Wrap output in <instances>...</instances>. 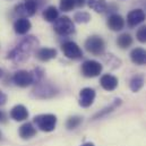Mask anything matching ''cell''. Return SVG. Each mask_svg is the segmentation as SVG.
I'll list each match as a JSON object with an SVG mask.
<instances>
[{
    "label": "cell",
    "mask_w": 146,
    "mask_h": 146,
    "mask_svg": "<svg viewBox=\"0 0 146 146\" xmlns=\"http://www.w3.org/2000/svg\"><path fill=\"white\" fill-rule=\"evenodd\" d=\"M74 1H75V7H78V8L84 7L86 3V0H74Z\"/></svg>",
    "instance_id": "f1b7e54d"
},
{
    "label": "cell",
    "mask_w": 146,
    "mask_h": 146,
    "mask_svg": "<svg viewBox=\"0 0 146 146\" xmlns=\"http://www.w3.org/2000/svg\"><path fill=\"white\" fill-rule=\"evenodd\" d=\"M37 8L38 6L35 0H22V2L15 7V11L22 17L27 18L30 16H33L36 13Z\"/></svg>",
    "instance_id": "5b68a950"
},
{
    "label": "cell",
    "mask_w": 146,
    "mask_h": 146,
    "mask_svg": "<svg viewBox=\"0 0 146 146\" xmlns=\"http://www.w3.org/2000/svg\"><path fill=\"white\" fill-rule=\"evenodd\" d=\"M33 122L35 123V126L40 130L50 133V131L54 130V128L57 126V117L51 113L38 114L36 117H34Z\"/></svg>",
    "instance_id": "7a4b0ae2"
},
{
    "label": "cell",
    "mask_w": 146,
    "mask_h": 146,
    "mask_svg": "<svg viewBox=\"0 0 146 146\" xmlns=\"http://www.w3.org/2000/svg\"><path fill=\"white\" fill-rule=\"evenodd\" d=\"M2 76H3V70H2L1 68H0V78H1Z\"/></svg>",
    "instance_id": "1f68e13d"
},
{
    "label": "cell",
    "mask_w": 146,
    "mask_h": 146,
    "mask_svg": "<svg viewBox=\"0 0 146 146\" xmlns=\"http://www.w3.org/2000/svg\"><path fill=\"white\" fill-rule=\"evenodd\" d=\"M107 24H108V27L111 31L118 32L125 27V19L119 14H111L108 18Z\"/></svg>",
    "instance_id": "7c38bea8"
},
{
    "label": "cell",
    "mask_w": 146,
    "mask_h": 146,
    "mask_svg": "<svg viewBox=\"0 0 146 146\" xmlns=\"http://www.w3.org/2000/svg\"><path fill=\"white\" fill-rule=\"evenodd\" d=\"M146 15L143 9H134L127 15V23L130 27H135L145 21Z\"/></svg>",
    "instance_id": "8fae6325"
},
{
    "label": "cell",
    "mask_w": 146,
    "mask_h": 146,
    "mask_svg": "<svg viewBox=\"0 0 146 146\" xmlns=\"http://www.w3.org/2000/svg\"><path fill=\"white\" fill-rule=\"evenodd\" d=\"M38 45V40L35 36H26L24 37L8 54L7 58L10 59L11 61L16 62V64H21V62H25L30 56L32 54V52L34 51V49L37 48Z\"/></svg>",
    "instance_id": "6da1fadb"
},
{
    "label": "cell",
    "mask_w": 146,
    "mask_h": 146,
    "mask_svg": "<svg viewBox=\"0 0 146 146\" xmlns=\"http://www.w3.org/2000/svg\"><path fill=\"white\" fill-rule=\"evenodd\" d=\"M100 84L106 91H114L118 86V78L110 74H106L101 77Z\"/></svg>",
    "instance_id": "2e32d148"
},
{
    "label": "cell",
    "mask_w": 146,
    "mask_h": 146,
    "mask_svg": "<svg viewBox=\"0 0 146 146\" xmlns=\"http://www.w3.org/2000/svg\"><path fill=\"white\" fill-rule=\"evenodd\" d=\"M42 16H43L44 21L52 23V22H56L59 18V10L54 6H49L43 10Z\"/></svg>",
    "instance_id": "d6986e66"
},
{
    "label": "cell",
    "mask_w": 146,
    "mask_h": 146,
    "mask_svg": "<svg viewBox=\"0 0 146 146\" xmlns=\"http://www.w3.org/2000/svg\"><path fill=\"white\" fill-rule=\"evenodd\" d=\"M117 44L118 46H120L121 49H127L133 44V37L128 33H123L121 35H119L117 38Z\"/></svg>",
    "instance_id": "7402d4cb"
},
{
    "label": "cell",
    "mask_w": 146,
    "mask_h": 146,
    "mask_svg": "<svg viewBox=\"0 0 146 146\" xmlns=\"http://www.w3.org/2000/svg\"><path fill=\"white\" fill-rule=\"evenodd\" d=\"M7 102V95L0 91V106H3Z\"/></svg>",
    "instance_id": "83f0119b"
},
{
    "label": "cell",
    "mask_w": 146,
    "mask_h": 146,
    "mask_svg": "<svg viewBox=\"0 0 146 146\" xmlns=\"http://www.w3.org/2000/svg\"><path fill=\"white\" fill-rule=\"evenodd\" d=\"M120 103H121V100L120 99H115L111 104H110L109 107H107V108H104V109L102 110L101 112H99L98 114H95V117H94V119H96V118H99V117H102V115H104V114H107L108 112H111V111H113V110L115 109L117 107H119L120 106Z\"/></svg>",
    "instance_id": "cb8c5ba5"
},
{
    "label": "cell",
    "mask_w": 146,
    "mask_h": 146,
    "mask_svg": "<svg viewBox=\"0 0 146 146\" xmlns=\"http://www.w3.org/2000/svg\"><path fill=\"white\" fill-rule=\"evenodd\" d=\"M144 83H145V79H144V76L143 75H135L131 79H130V83H129V87L133 92H138L143 88L144 86Z\"/></svg>",
    "instance_id": "44dd1931"
},
{
    "label": "cell",
    "mask_w": 146,
    "mask_h": 146,
    "mask_svg": "<svg viewBox=\"0 0 146 146\" xmlns=\"http://www.w3.org/2000/svg\"><path fill=\"white\" fill-rule=\"evenodd\" d=\"M1 137H2V134H1V131H0V139H1Z\"/></svg>",
    "instance_id": "d6a6232c"
},
{
    "label": "cell",
    "mask_w": 146,
    "mask_h": 146,
    "mask_svg": "<svg viewBox=\"0 0 146 146\" xmlns=\"http://www.w3.org/2000/svg\"><path fill=\"white\" fill-rule=\"evenodd\" d=\"M59 7H60V10L62 11H66V13L72 11L75 8V1L74 0H60Z\"/></svg>",
    "instance_id": "d4e9b609"
},
{
    "label": "cell",
    "mask_w": 146,
    "mask_h": 146,
    "mask_svg": "<svg viewBox=\"0 0 146 146\" xmlns=\"http://www.w3.org/2000/svg\"><path fill=\"white\" fill-rule=\"evenodd\" d=\"M74 21L78 24H85L91 21V15L86 11H78L74 15Z\"/></svg>",
    "instance_id": "603a6c76"
},
{
    "label": "cell",
    "mask_w": 146,
    "mask_h": 146,
    "mask_svg": "<svg viewBox=\"0 0 146 146\" xmlns=\"http://www.w3.org/2000/svg\"><path fill=\"white\" fill-rule=\"evenodd\" d=\"M32 27V24L31 22L27 19V18H24V17H21L18 18L15 23H14V31L19 34V35H24L26 34Z\"/></svg>",
    "instance_id": "4fadbf2b"
},
{
    "label": "cell",
    "mask_w": 146,
    "mask_h": 146,
    "mask_svg": "<svg viewBox=\"0 0 146 146\" xmlns=\"http://www.w3.org/2000/svg\"><path fill=\"white\" fill-rule=\"evenodd\" d=\"M34 96L37 99H49L56 95L57 91L53 86H51L49 83H37V86L33 91Z\"/></svg>",
    "instance_id": "9c48e42d"
},
{
    "label": "cell",
    "mask_w": 146,
    "mask_h": 146,
    "mask_svg": "<svg viewBox=\"0 0 146 146\" xmlns=\"http://www.w3.org/2000/svg\"><path fill=\"white\" fill-rule=\"evenodd\" d=\"M136 37H137V40H138L139 42L146 43V25L139 27V29L137 30V32H136Z\"/></svg>",
    "instance_id": "4316f807"
},
{
    "label": "cell",
    "mask_w": 146,
    "mask_h": 146,
    "mask_svg": "<svg viewBox=\"0 0 146 146\" xmlns=\"http://www.w3.org/2000/svg\"><path fill=\"white\" fill-rule=\"evenodd\" d=\"M57 57V50L53 48H41L36 51V58L40 61H49Z\"/></svg>",
    "instance_id": "e0dca14e"
},
{
    "label": "cell",
    "mask_w": 146,
    "mask_h": 146,
    "mask_svg": "<svg viewBox=\"0 0 146 146\" xmlns=\"http://www.w3.org/2000/svg\"><path fill=\"white\" fill-rule=\"evenodd\" d=\"M85 49L94 56H101L104 52L106 42L99 35H92L85 41Z\"/></svg>",
    "instance_id": "277c9868"
},
{
    "label": "cell",
    "mask_w": 146,
    "mask_h": 146,
    "mask_svg": "<svg viewBox=\"0 0 146 146\" xmlns=\"http://www.w3.org/2000/svg\"><path fill=\"white\" fill-rule=\"evenodd\" d=\"M102 69H103L102 65L95 60H86L82 65V74L88 78L99 76L102 73Z\"/></svg>",
    "instance_id": "8992f818"
},
{
    "label": "cell",
    "mask_w": 146,
    "mask_h": 146,
    "mask_svg": "<svg viewBox=\"0 0 146 146\" xmlns=\"http://www.w3.org/2000/svg\"><path fill=\"white\" fill-rule=\"evenodd\" d=\"M82 123V118L80 117H70L68 120H67V128L68 129H75L77 128L79 125Z\"/></svg>",
    "instance_id": "484cf974"
},
{
    "label": "cell",
    "mask_w": 146,
    "mask_h": 146,
    "mask_svg": "<svg viewBox=\"0 0 146 146\" xmlns=\"http://www.w3.org/2000/svg\"><path fill=\"white\" fill-rule=\"evenodd\" d=\"M130 59L135 65H146V50L143 48H135L130 52Z\"/></svg>",
    "instance_id": "5bb4252c"
},
{
    "label": "cell",
    "mask_w": 146,
    "mask_h": 146,
    "mask_svg": "<svg viewBox=\"0 0 146 146\" xmlns=\"http://www.w3.org/2000/svg\"><path fill=\"white\" fill-rule=\"evenodd\" d=\"M95 91L91 87H85L79 93V106L83 108H88L93 104L95 100Z\"/></svg>",
    "instance_id": "30bf717a"
},
{
    "label": "cell",
    "mask_w": 146,
    "mask_h": 146,
    "mask_svg": "<svg viewBox=\"0 0 146 146\" xmlns=\"http://www.w3.org/2000/svg\"><path fill=\"white\" fill-rule=\"evenodd\" d=\"M6 114L2 112V111H0V122L2 123V122H6Z\"/></svg>",
    "instance_id": "f546056e"
},
{
    "label": "cell",
    "mask_w": 146,
    "mask_h": 146,
    "mask_svg": "<svg viewBox=\"0 0 146 146\" xmlns=\"http://www.w3.org/2000/svg\"><path fill=\"white\" fill-rule=\"evenodd\" d=\"M35 135H36V129L32 123L26 122L19 127V136L23 139H30Z\"/></svg>",
    "instance_id": "ac0fdd59"
},
{
    "label": "cell",
    "mask_w": 146,
    "mask_h": 146,
    "mask_svg": "<svg viewBox=\"0 0 146 146\" xmlns=\"http://www.w3.org/2000/svg\"><path fill=\"white\" fill-rule=\"evenodd\" d=\"M80 146H94V144L93 143H85V144H83V145Z\"/></svg>",
    "instance_id": "4dcf8cb0"
},
{
    "label": "cell",
    "mask_w": 146,
    "mask_h": 146,
    "mask_svg": "<svg viewBox=\"0 0 146 146\" xmlns=\"http://www.w3.org/2000/svg\"><path fill=\"white\" fill-rule=\"evenodd\" d=\"M88 7L95 13H104L108 9V3L106 0H86Z\"/></svg>",
    "instance_id": "ffe728a7"
},
{
    "label": "cell",
    "mask_w": 146,
    "mask_h": 146,
    "mask_svg": "<svg viewBox=\"0 0 146 146\" xmlns=\"http://www.w3.org/2000/svg\"><path fill=\"white\" fill-rule=\"evenodd\" d=\"M10 117L15 121H24L29 118V111L23 104H18L10 110Z\"/></svg>",
    "instance_id": "9a60e30c"
},
{
    "label": "cell",
    "mask_w": 146,
    "mask_h": 146,
    "mask_svg": "<svg viewBox=\"0 0 146 146\" xmlns=\"http://www.w3.org/2000/svg\"><path fill=\"white\" fill-rule=\"evenodd\" d=\"M13 82L15 83V85L19 87H27L34 83V78L32 73L27 70H18L14 74Z\"/></svg>",
    "instance_id": "ba28073f"
},
{
    "label": "cell",
    "mask_w": 146,
    "mask_h": 146,
    "mask_svg": "<svg viewBox=\"0 0 146 146\" xmlns=\"http://www.w3.org/2000/svg\"><path fill=\"white\" fill-rule=\"evenodd\" d=\"M54 32L58 35L61 36H68L75 33V25L74 22L68 17V16H62L59 17L56 22H54Z\"/></svg>",
    "instance_id": "3957f363"
},
{
    "label": "cell",
    "mask_w": 146,
    "mask_h": 146,
    "mask_svg": "<svg viewBox=\"0 0 146 146\" xmlns=\"http://www.w3.org/2000/svg\"><path fill=\"white\" fill-rule=\"evenodd\" d=\"M61 50L64 52V54L69 58V59H80L83 57V51L82 49L78 46L77 43H75L73 41H66L61 44Z\"/></svg>",
    "instance_id": "52a82bcc"
}]
</instances>
